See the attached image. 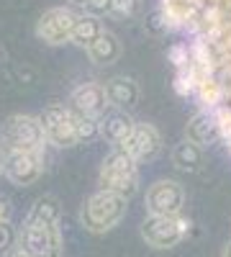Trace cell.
Masks as SVG:
<instances>
[{"mask_svg":"<svg viewBox=\"0 0 231 257\" xmlns=\"http://www.w3.org/2000/svg\"><path fill=\"white\" fill-rule=\"evenodd\" d=\"M126 216V198L108 190H98L80 206V224L90 234H106L116 229Z\"/></svg>","mask_w":231,"mask_h":257,"instance_id":"6da1fadb","label":"cell"},{"mask_svg":"<svg viewBox=\"0 0 231 257\" xmlns=\"http://www.w3.org/2000/svg\"><path fill=\"white\" fill-rule=\"evenodd\" d=\"M0 144L6 152H44L47 134L39 116L31 113H13L0 123Z\"/></svg>","mask_w":231,"mask_h":257,"instance_id":"7a4b0ae2","label":"cell"},{"mask_svg":"<svg viewBox=\"0 0 231 257\" xmlns=\"http://www.w3.org/2000/svg\"><path fill=\"white\" fill-rule=\"evenodd\" d=\"M98 183L100 190L116 193V196L129 201L139 190V162L126 155L123 149H111L100 165Z\"/></svg>","mask_w":231,"mask_h":257,"instance_id":"3957f363","label":"cell"},{"mask_svg":"<svg viewBox=\"0 0 231 257\" xmlns=\"http://www.w3.org/2000/svg\"><path fill=\"white\" fill-rule=\"evenodd\" d=\"M187 231H190V221L185 216H146L139 226L144 244L152 249L177 247L187 237Z\"/></svg>","mask_w":231,"mask_h":257,"instance_id":"277c9868","label":"cell"},{"mask_svg":"<svg viewBox=\"0 0 231 257\" xmlns=\"http://www.w3.org/2000/svg\"><path fill=\"white\" fill-rule=\"evenodd\" d=\"M41 126H44L47 142L59 147V149H70L75 144H80V134H77V118L72 113L70 105L62 103H52L41 111Z\"/></svg>","mask_w":231,"mask_h":257,"instance_id":"5b68a950","label":"cell"},{"mask_svg":"<svg viewBox=\"0 0 231 257\" xmlns=\"http://www.w3.org/2000/svg\"><path fill=\"white\" fill-rule=\"evenodd\" d=\"M144 206L149 216H182L185 208V188L177 180L159 178L146 188Z\"/></svg>","mask_w":231,"mask_h":257,"instance_id":"8992f818","label":"cell"},{"mask_svg":"<svg viewBox=\"0 0 231 257\" xmlns=\"http://www.w3.org/2000/svg\"><path fill=\"white\" fill-rule=\"evenodd\" d=\"M18 247L26 249L31 257H62L65 254V239L59 229L24 224L18 229Z\"/></svg>","mask_w":231,"mask_h":257,"instance_id":"52a82bcc","label":"cell"},{"mask_svg":"<svg viewBox=\"0 0 231 257\" xmlns=\"http://www.w3.org/2000/svg\"><path fill=\"white\" fill-rule=\"evenodd\" d=\"M75 21H77V13H72L70 8H62V6L49 8L36 21V36L39 41H44L49 47H62L67 41H72Z\"/></svg>","mask_w":231,"mask_h":257,"instance_id":"ba28073f","label":"cell"},{"mask_svg":"<svg viewBox=\"0 0 231 257\" xmlns=\"http://www.w3.org/2000/svg\"><path fill=\"white\" fill-rule=\"evenodd\" d=\"M118 149H123L129 157H134L136 162H149L159 155L162 149V134L154 123H146V121H136L131 137L126 139Z\"/></svg>","mask_w":231,"mask_h":257,"instance_id":"9c48e42d","label":"cell"},{"mask_svg":"<svg viewBox=\"0 0 231 257\" xmlns=\"http://www.w3.org/2000/svg\"><path fill=\"white\" fill-rule=\"evenodd\" d=\"M108 95H106V88L98 82H80L77 88L70 93V108L80 116H88L93 121H100L106 116V108H108Z\"/></svg>","mask_w":231,"mask_h":257,"instance_id":"30bf717a","label":"cell"},{"mask_svg":"<svg viewBox=\"0 0 231 257\" xmlns=\"http://www.w3.org/2000/svg\"><path fill=\"white\" fill-rule=\"evenodd\" d=\"M41 175H44V157L39 152H8L6 178L13 185H18V188L34 185Z\"/></svg>","mask_w":231,"mask_h":257,"instance_id":"8fae6325","label":"cell"},{"mask_svg":"<svg viewBox=\"0 0 231 257\" xmlns=\"http://www.w3.org/2000/svg\"><path fill=\"white\" fill-rule=\"evenodd\" d=\"M106 95H108V103L116 105L118 111H129L139 103V82L134 77H126V75H116L111 80H106Z\"/></svg>","mask_w":231,"mask_h":257,"instance_id":"7c38bea8","label":"cell"},{"mask_svg":"<svg viewBox=\"0 0 231 257\" xmlns=\"http://www.w3.org/2000/svg\"><path fill=\"white\" fill-rule=\"evenodd\" d=\"M218 137H221L218 121H216L213 113H208V111H198L190 121H187V126H185V139H190L200 149L216 144Z\"/></svg>","mask_w":231,"mask_h":257,"instance_id":"4fadbf2b","label":"cell"},{"mask_svg":"<svg viewBox=\"0 0 231 257\" xmlns=\"http://www.w3.org/2000/svg\"><path fill=\"white\" fill-rule=\"evenodd\" d=\"M136 121L129 116V111H111L100 118V137L106 139L108 144H113V149H118L126 139L131 137Z\"/></svg>","mask_w":231,"mask_h":257,"instance_id":"5bb4252c","label":"cell"},{"mask_svg":"<svg viewBox=\"0 0 231 257\" xmlns=\"http://www.w3.org/2000/svg\"><path fill=\"white\" fill-rule=\"evenodd\" d=\"M59 221H62V208H59V201L54 196H41L34 201V206L29 208V216L24 224H34V226H49V229H59Z\"/></svg>","mask_w":231,"mask_h":257,"instance_id":"9a60e30c","label":"cell"},{"mask_svg":"<svg viewBox=\"0 0 231 257\" xmlns=\"http://www.w3.org/2000/svg\"><path fill=\"white\" fill-rule=\"evenodd\" d=\"M103 31H106V29H103V24H100L98 16L80 13L77 21H75V29H72V44L88 52L95 41H98V36H100Z\"/></svg>","mask_w":231,"mask_h":257,"instance_id":"2e32d148","label":"cell"},{"mask_svg":"<svg viewBox=\"0 0 231 257\" xmlns=\"http://www.w3.org/2000/svg\"><path fill=\"white\" fill-rule=\"evenodd\" d=\"M172 165L180 173H198L203 167V149L198 144H193L190 139L177 142L172 149Z\"/></svg>","mask_w":231,"mask_h":257,"instance_id":"e0dca14e","label":"cell"},{"mask_svg":"<svg viewBox=\"0 0 231 257\" xmlns=\"http://www.w3.org/2000/svg\"><path fill=\"white\" fill-rule=\"evenodd\" d=\"M88 57L95 64H113L121 57V41H118V36L113 31H103L98 36V41L88 49Z\"/></svg>","mask_w":231,"mask_h":257,"instance_id":"ac0fdd59","label":"cell"},{"mask_svg":"<svg viewBox=\"0 0 231 257\" xmlns=\"http://www.w3.org/2000/svg\"><path fill=\"white\" fill-rule=\"evenodd\" d=\"M144 0H111V16L121 18V21H131L141 13Z\"/></svg>","mask_w":231,"mask_h":257,"instance_id":"d6986e66","label":"cell"},{"mask_svg":"<svg viewBox=\"0 0 231 257\" xmlns=\"http://www.w3.org/2000/svg\"><path fill=\"white\" fill-rule=\"evenodd\" d=\"M18 247V229L11 221H0V257H8Z\"/></svg>","mask_w":231,"mask_h":257,"instance_id":"ffe728a7","label":"cell"},{"mask_svg":"<svg viewBox=\"0 0 231 257\" xmlns=\"http://www.w3.org/2000/svg\"><path fill=\"white\" fill-rule=\"evenodd\" d=\"M90 16H106V13H111V0H90V6L85 8Z\"/></svg>","mask_w":231,"mask_h":257,"instance_id":"44dd1931","label":"cell"},{"mask_svg":"<svg viewBox=\"0 0 231 257\" xmlns=\"http://www.w3.org/2000/svg\"><path fill=\"white\" fill-rule=\"evenodd\" d=\"M13 216V203L8 196H0V221H11Z\"/></svg>","mask_w":231,"mask_h":257,"instance_id":"7402d4cb","label":"cell"},{"mask_svg":"<svg viewBox=\"0 0 231 257\" xmlns=\"http://www.w3.org/2000/svg\"><path fill=\"white\" fill-rule=\"evenodd\" d=\"M6 157H8V152H6V147L0 144V178L6 175Z\"/></svg>","mask_w":231,"mask_h":257,"instance_id":"603a6c76","label":"cell"},{"mask_svg":"<svg viewBox=\"0 0 231 257\" xmlns=\"http://www.w3.org/2000/svg\"><path fill=\"white\" fill-rule=\"evenodd\" d=\"M8 257H31V254H29L26 249H21V247H16V249H13V252H11Z\"/></svg>","mask_w":231,"mask_h":257,"instance_id":"cb8c5ba5","label":"cell"},{"mask_svg":"<svg viewBox=\"0 0 231 257\" xmlns=\"http://www.w3.org/2000/svg\"><path fill=\"white\" fill-rule=\"evenodd\" d=\"M70 6H80V8H88L90 6V0H67Z\"/></svg>","mask_w":231,"mask_h":257,"instance_id":"d4e9b609","label":"cell"},{"mask_svg":"<svg viewBox=\"0 0 231 257\" xmlns=\"http://www.w3.org/2000/svg\"><path fill=\"white\" fill-rule=\"evenodd\" d=\"M221 257H231V239L226 242V247H223V252H221Z\"/></svg>","mask_w":231,"mask_h":257,"instance_id":"484cf974","label":"cell"},{"mask_svg":"<svg viewBox=\"0 0 231 257\" xmlns=\"http://www.w3.org/2000/svg\"><path fill=\"white\" fill-rule=\"evenodd\" d=\"M3 59H6V52H3V49H0V64H3Z\"/></svg>","mask_w":231,"mask_h":257,"instance_id":"4316f807","label":"cell"}]
</instances>
